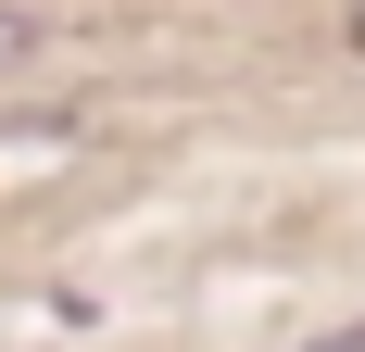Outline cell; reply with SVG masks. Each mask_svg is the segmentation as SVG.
Segmentation results:
<instances>
[{
	"instance_id": "obj_1",
	"label": "cell",
	"mask_w": 365,
	"mask_h": 352,
	"mask_svg": "<svg viewBox=\"0 0 365 352\" xmlns=\"http://www.w3.org/2000/svg\"><path fill=\"white\" fill-rule=\"evenodd\" d=\"M38 38H51V26H38V13H13V0H0V76H13V63H26V51H38Z\"/></svg>"
},
{
	"instance_id": "obj_2",
	"label": "cell",
	"mask_w": 365,
	"mask_h": 352,
	"mask_svg": "<svg viewBox=\"0 0 365 352\" xmlns=\"http://www.w3.org/2000/svg\"><path fill=\"white\" fill-rule=\"evenodd\" d=\"M315 352H365V327H328V340H315Z\"/></svg>"
},
{
	"instance_id": "obj_3",
	"label": "cell",
	"mask_w": 365,
	"mask_h": 352,
	"mask_svg": "<svg viewBox=\"0 0 365 352\" xmlns=\"http://www.w3.org/2000/svg\"><path fill=\"white\" fill-rule=\"evenodd\" d=\"M340 38H353V51H365V0H353V26H340Z\"/></svg>"
}]
</instances>
